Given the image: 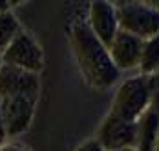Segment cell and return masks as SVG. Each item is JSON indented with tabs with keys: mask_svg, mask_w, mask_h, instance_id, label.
I'll list each match as a JSON object with an SVG mask.
<instances>
[{
	"mask_svg": "<svg viewBox=\"0 0 159 151\" xmlns=\"http://www.w3.org/2000/svg\"><path fill=\"white\" fill-rule=\"evenodd\" d=\"M154 151H159V131H157V136H156V144H154Z\"/></svg>",
	"mask_w": 159,
	"mask_h": 151,
	"instance_id": "obj_16",
	"label": "cell"
},
{
	"mask_svg": "<svg viewBox=\"0 0 159 151\" xmlns=\"http://www.w3.org/2000/svg\"><path fill=\"white\" fill-rule=\"evenodd\" d=\"M117 151H135L134 148H125V149H117Z\"/></svg>",
	"mask_w": 159,
	"mask_h": 151,
	"instance_id": "obj_17",
	"label": "cell"
},
{
	"mask_svg": "<svg viewBox=\"0 0 159 151\" xmlns=\"http://www.w3.org/2000/svg\"><path fill=\"white\" fill-rule=\"evenodd\" d=\"M95 142L104 151H117L135 146V122H126L106 115L97 129Z\"/></svg>",
	"mask_w": 159,
	"mask_h": 151,
	"instance_id": "obj_6",
	"label": "cell"
},
{
	"mask_svg": "<svg viewBox=\"0 0 159 151\" xmlns=\"http://www.w3.org/2000/svg\"><path fill=\"white\" fill-rule=\"evenodd\" d=\"M148 109V82L144 75L130 76L121 82L113 95L111 109L108 115L126 122H137V119Z\"/></svg>",
	"mask_w": 159,
	"mask_h": 151,
	"instance_id": "obj_3",
	"label": "cell"
},
{
	"mask_svg": "<svg viewBox=\"0 0 159 151\" xmlns=\"http://www.w3.org/2000/svg\"><path fill=\"white\" fill-rule=\"evenodd\" d=\"M7 140V135H6V127H4V120H2V109H0V146H4Z\"/></svg>",
	"mask_w": 159,
	"mask_h": 151,
	"instance_id": "obj_15",
	"label": "cell"
},
{
	"mask_svg": "<svg viewBox=\"0 0 159 151\" xmlns=\"http://www.w3.org/2000/svg\"><path fill=\"white\" fill-rule=\"evenodd\" d=\"M139 75H154L159 71V33L143 42L141 58H139Z\"/></svg>",
	"mask_w": 159,
	"mask_h": 151,
	"instance_id": "obj_10",
	"label": "cell"
},
{
	"mask_svg": "<svg viewBox=\"0 0 159 151\" xmlns=\"http://www.w3.org/2000/svg\"><path fill=\"white\" fill-rule=\"evenodd\" d=\"M4 66L18 67L30 73H39L44 67V55L40 45L30 33L20 31L15 40L6 47V51L0 55Z\"/></svg>",
	"mask_w": 159,
	"mask_h": 151,
	"instance_id": "obj_5",
	"label": "cell"
},
{
	"mask_svg": "<svg viewBox=\"0 0 159 151\" xmlns=\"http://www.w3.org/2000/svg\"><path fill=\"white\" fill-rule=\"evenodd\" d=\"M39 73L18 67H0V109L7 136H16L31 126L35 106L39 100Z\"/></svg>",
	"mask_w": 159,
	"mask_h": 151,
	"instance_id": "obj_1",
	"label": "cell"
},
{
	"mask_svg": "<svg viewBox=\"0 0 159 151\" xmlns=\"http://www.w3.org/2000/svg\"><path fill=\"white\" fill-rule=\"evenodd\" d=\"M0 151H30V149L22 144H4V146H0Z\"/></svg>",
	"mask_w": 159,
	"mask_h": 151,
	"instance_id": "obj_14",
	"label": "cell"
},
{
	"mask_svg": "<svg viewBox=\"0 0 159 151\" xmlns=\"http://www.w3.org/2000/svg\"><path fill=\"white\" fill-rule=\"evenodd\" d=\"M77 151H104V149L97 144L95 140H86L84 144H80L79 146V149Z\"/></svg>",
	"mask_w": 159,
	"mask_h": 151,
	"instance_id": "obj_13",
	"label": "cell"
},
{
	"mask_svg": "<svg viewBox=\"0 0 159 151\" xmlns=\"http://www.w3.org/2000/svg\"><path fill=\"white\" fill-rule=\"evenodd\" d=\"M70 44L86 84L97 91L108 89L119 82V69L111 64L108 49L95 38L86 24H73Z\"/></svg>",
	"mask_w": 159,
	"mask_h": 151,
	"instance_id": "obj_2",
	"label": "cell"
},
{
	"mask_svg": "<svg viewBox=\"0 0 159 151\" xmlns=\"http://www.w3.org/2000/svg\"><path fill=\"white\" fill-rule=\"evenodd\" d=\"M90 31L95 35V38L108 47L110 42L113 40L115 33L119 31L117 26V16H115V7L110 2H93L90 6L88 13V24Z\"/></svg>",
	"mask_w": 159,
	"mask_h": 151,
	"instance_id": "obj_8",
	"label": "cell"
},
{
	"mask_svg": "<svg viewBox=\"0 0 159 151\" xmlns=\"http://www.w3.org/2000/svg\"><path fill=\"white\" fill-rule=\"evenodd\" d=\"M110 55L111 64L121 71L135 69L139 67V58H141V49H143V40L135 38L126 31H117L110 45L106 47Z\"/></svg>",
	"mask_w": 159,
	"mask_h": 151,
	"instance_id": "obj_7",
	"label": "cell"
},
{
	"mask_svg": "<svg viewBox=\"0 0 159 151\" xmlns=\"http://www.w3.org/2000/svg\"><path fill=\"white\" fill-rule=\"evenodd\" d=\"M117 26L139 40H148L159 33V11L141 2H126L115 7Z\"/></svg>",
	"mask_w": 159,
	"mask_h": 151,
	"instance_id": "obj_4",
	"label": "cell"
},
{
	"mask_svg": "<svg viewBox=\"0 0 159 151\" xmlns=\"http://www.w3.org/2000/svg\"><path fill=\"white\" fill-rule=\"evenodd\" d=\"M148 82V109L159 113V71L146 76Z\"/></svg>",
	"mask_w": 159,
	"mask_h": 151,
	"instance_id": "obj_12",
	"label": "cell"
},
{
	"mask_svg": "<svg viewBox=\"0 0 159 151\" xmlns=\"http://www.w3.org/2000/svg\"><path fill=\"white\" fill-rule=\"evenodd\" d=\"M0 67H2V58H0Z\"/></svg>",
	"mask_w": 159,
	"mask_h": 151,
	"instance_id": "obj_18",
	"label": "cell"
},
{
	"mask_svg": "<svg viewBox=\"0 0 159 151\" xmlns=\"http://www.w3.org/2000/svg\"><path fill=\"white\" fill-rule=\"evenodd\" d=\"M20 24L11 11L0 13V55L6 51V47L15 40V37L20 33Z\"/></svg>",
	"mask_w": 159,
	"mask_h": 151,
	"instance_id": "obj_11",
	"label": "cell"
},
{
	"mask_svg": "<svg viewBox=\"0 0 159 151\" xmlns=\"http://www.w3.org/2000/svg\"><path fill=\"white\" fill-rule=\"evenodd\" d=\"M159 131V113L146 109L135 122V151H154Z\"/></svg>",
	"mask_w": 159,
	"mask_h": 151,
	"instance_id": "obj_9",
	"label": "cell"
}]
</instances>
